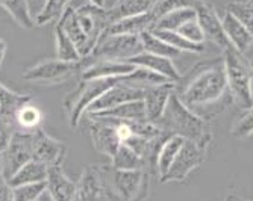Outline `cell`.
<instances>
[{
  "label": "cell",
  "mask_w": 253,
  "mask_h": 201,
  "mask_svg": "<svg viewBox=\"0 0 253 201\" xmlns=\"http://www.w3.org/2000/svg\"><path fill=\"white\" fill-rule=\"evenodd\" d=\"M174 89L179 100L194 114L210 121L232 101L227 91L223 56L196 65ZM179 80V82H180Z\"/></svg>",
  "instance_id": "obj_1"
},
{
  "label": "cell",
  "mask_w": 253,
  "mask_h": 201,
  "mask_svg": "<svg viewBox=\"0 0 253 201\" xmlns=\"http://www.w3.org/2000/svg\"><path fill=\"white\" fill-rule=\"evenodd\" d=\"M158 126L167 135H176L187 141H193L205 148L210 147L212 139V132L210 127V121L203 120L197 114H194L190 107L183 104L176 93L170 96L166 112L159 120Z\"/></svg>",
  "instance_id": "obj_2"
},
{
  "label": "cell",
  "mask_w": 253,
  "mask_h": 201,
  "mask_svg": "<svg viewBox=\"0 0 253 201\" xmlns=\"http://www.w3.org/2000/svg\"><path fill=\"white\" fill-rule=\"evenodd\" d=\"M108 201H144L149 195L150 174L143 169H116L99 165Z\"/></svg>",
  "instance_id": "obj_3"
},
{
  "label": "cell",
  "mask_w": 253,
  "mask_h": 201,
  "mask_svg": "<svg viewBox=\"0 0 253 201\" xmlns=\"http://www.w3.org/2000/svg\"><path fill=\"white\" fill-rule=\"evenodd\" d=\"M223 61L229 96L238 107L249 109L253 104V70L249 59L231 46L223 52Z\"/></svg>",
  "instance_id": "obj_4"
},
{
  "label": "cell",
  "mask_w": 253,
  "mask_h": 201,
  "mask_svg": "<svg viewBox=\"0 0 253 201\" xmlns=\"http://www.w3.org/2000/svg\"><path fill=\"white\" fill-rule=\"evenodd\" d=\"M144 52L140 35H114L105 32L93 52L79 62L81 68L96 61L127 62Z\"/></svg>",
  "instance_id": "obj_5"
},
{
  "label": "cell",
  "mask_w": 253,
  "mask_h": 201,
  "mask_svg": "<svg viewBox=\"0 0 253 201\" xmlns=\"http://www.w3.org/2000/svg\"><path fill=\"white\" fill-rule=\"evenodd\" d=\"M120 82L117 79H97V80H79L73 93H70L64 100V109L68 115L72 127H78L81 118L103 93H106L111 86Z\"/></svg>",
  "instance_id": "obj_6"
},
{
  "label": "cell",
  "mask_w": 253,
  "mask_h": 201,
  "mask_svg": "<svg viewBox=\"0 0 253 201\" xmlns=\"http://www.w3.org/2000/svg\"><path fill=\"white\" fill-rule=\"evenodd\" d=\"M81 70L79 62H65L61 59H45L23 71V79L34 83L56 85L70 80Z\"/></svg>",
  "instance_id": "obj_7"
},
{
  "label": "cell",
  "mask_w": 253,
  "mask_h": 201,
  "mask_svg": "<svg viewBox=\"0 0 253 201\" xmlns=\"http://www.w3.org/2000/svg\"><path fill=\"white\" fill-rule=\"evenodd\" d=\"M206 151H208V148L185 139L180 151L176 156L174 162L171 164L170 169L166 172V175L159 178L161 183L182 182L183 178H187L196 168H199L205 162Z\"/></svg>",
  "instance_id": "obj_8"
},
{
  "label": "cell",
  "mask_w": 253,
  "mask_h": 201,
  "mask_svg": "<svg viewBox=\"0 0 253 201\" xmlns=\"http://www.w3.org/2000/svg\"><path fill=\"white\" fill-rule=\"evenodd\" d=\"M32 159V133L17 130L9 142V145L2 151L3 164V178H9Z\"/></svg>",
  "instance_id": "obj_9"
},
{
  "label": "cell",
  "mask_w": 253,
  "mask_h": 201,
  "mask_svg": "<svg viewBox=\"0 0 253 201\" xmlns=\"http://www.w3.org/2000/svg\"><path fill=\"white\" fill-rule=\"evenodd\" d=\"M32 133V159L44 164L47 168L62 167L65 156H67V145L47 135L41 127L31 132Z\"/></svg>",
  "instance_id": "obj_10"
},
{
  "label": "cell",
  "mask_w": 253,
  "mask_h": 201,
  "mask_svg": "<svg viewBox=\"0 0 253 201\" xmlns=\"http://www.w3.org/2000/svg\"><path fill=\"white\" fill-rule=\"evenodd\" d=\"M193 8L196 9L197 14V21L205 34V39H210L214 42L217 47L224 52L227 47H231L232 44L229 42L223 25H221V17L215 11L214 5L205 2V0H194V3H191Z\"/></svg>",
  "instance_id": "obj_11"
},
{
  "label": "cell",
  "mask_w": 253,
  "mask_h": 201,
  "mask_svg": "<svg viewBox=\"0 0 253 201\" xmlns=\"http://www.w3.org/2000/svg\"><path fill=\"white\" fill-rule=\"evenodd\" d=\"M88 117V129H89V136L93 141L94 148L112 158L119 147L122 145V141L119 138V133L116 129V124L111 118H100V117Z\"/></svg>",
  "instance_id": "obj_12"
},
{
  "label": "cell",
  "mask_w": 253,
  "mask_h": 201,
  "mask_svg": "<svg viewBox=\"0 0 253 201\" xmlns=\"http://www.w3.org/2000/svg\"><path fill=\"white\" fill-rule=\"evenodd\" d=\"M76 9V15L79 20V25L85 32L91 47H96V44L102 38V35L111 26V18L108 14V8H99L94 5H82Z\"/></svg>",
  "instance_id": "obj_13"
},
{
  "label": "cell",
  "mask_w": 253,
  "mask_h": 201,
  "mask_svg": "<svg viewBox=\"0 0 253 201\" xmlns=\"http://www.w3.org/2000/svg\"><path fill=\"white\" fill-rule=\"evenodd\" d=\"M143 97H144V89H136V88L127 86L122 82H117L114 86H111L106 93H103L93 104H91L85 114L102 112V110L117 107V106L127 103V101L143 100Z\"/></svg>",
  "instance_id": "obj_14"
},
{
  "label": "cell",
  "mask_w": 253,
  "mask_h": 201,
  "mask_svg": "<svg viewBox=\"0 0 253 201\" xmlns=\"http://www.w3.org/2000/svg\"><path fill=\"white\" fill-rule=\"evenodd\" d=\"M176 85L174 83H164L158 86H150L144 89V106H146V117L149 123L158 124L163 118L170 96L174 93Z\"/></svg>",
  "instance_id": "obj_15"
},
{
  "label": "cell",
  "mask_w": 253,
  "mask_h": 201,
  "mask_svg": "<svg viewBox=\"0 0 253 201\" xmlns=\"http://www.w3.org/2000/svg\"><path fill=\"white\" fill-rule=\"evenodd\" d=\"M135 65L129 62L114 61H96L81 68V80H97V79H117L130 74Z\"/></svg>",
  "instance_id": "obj_16"
},
{
  "label": "cell",
  "mask_w": 253,
  "mask_h": 201,
  "mask_svg": "<svg viewBox=\"0 0 253 201\" xmlns=\"http://www.w3.org/2000/svg\"><path fill=\"white\" fill-rule=\"evenodd\" d=\"M76 201H108L99 165H89L84 169L78 182Z\"/></svg>",
  "instance_id": "obj_17"
},
{
  "label": "cell",
  "mask_w": 253,
  "mask_h": 201,
  "mask_svg": "<svg viewBox=\"0 0 253 201\" xmlns=\"http://www.w3.org/2000/svg\"><path fill=\"white\" fill-rule=\"evenodd\" d=\"M56 23L68 35V38L73 41V44L76 46L81 58L85 59L86 56H89V53L93 52V47H91V44H89L85 32L82 31V28L79 25V20H78V15H76V9L73 6L68 5L67 9L64 11L62 17L56 21Z\"/></svg>",
  "instance_id": "obj_18"
},
{
  "label": "cell",
  "mask_w": 253,
  "mask_h": 201,
  "mask_svg": "<svg viewBox=\"0 0 253 201\" xmlns=\"http://www.w3.org/2000/svg\"><path fill=\"white\" fill-rule=\"evenodd\" d=\"M221 25H223L224 34L229 42L232 44V47L237 49L240 53L246 55L249 49L253 46V35L246 29V26L241 21L227 9L224 11L221 17Z\"/></svg>",
  "instance_id": "obj_19"
},
{
  "label": "cell",
  "mask_w": 253,
  "mask_h": 201,
  "mask_svg": "<svg viewBox=\"0 0 253 201\" xmlns=\"http://www.w3.org/2000/svg\"><path fill=\"white\" fill-rule=\"evenodd\" d=\"M156 17L152 11L138 14L132 17L122 18L108 28V34L114 35H143L146 32H152L156 25Z\"/></svg>",
  "instance_id": "obj_20"
},
{
  "label": "cell",
  "mask_w": 253,
  "mask_h": 201,
  "mask_svg": "<svg viewBox=\"0 0 253 201\" xmlns=\"http://www.w3.org/2000/svg\"><path fill=\"white\" fill-rule=\"evenodd\" d=\"M45 183H47V191L52 197V201H76L78 183L64 174L62 167L49 168Z\"/></svg>",
  "instance_id": "obj_21"
},
{
  "label": "cell",
  "mask_w": 253,
  "mask_h": 201,
  "mask_svg": "<svg viewBox=\"0 0 253 201\" xmlns=\"http://www.w3.org/2000/svg\"><path fill=\"white\" fill-rule=\"evenodd\" d=\"M127 62L135 65V67H143V68L152 70V71H155V73H158L161 76H164L170 82H173L174 85L182 79V74L176 68V65L173 64V61L167 59V58H161V56L143 52V53L136 55L135 58H132Z\"/></svg>",
  "instance_id": "obj_22"
},
{
  "label": "cell",
  "mask_w": 253,
  "mask_h": 201,
  "mask_svg": "<svg viewBox=\"0 0 253 201\" xmlns=\"http://www.w3.org/2000/svg\"><path fill=\"white\" fill-rule=\"evenodd\" d=\"M89 117H100V118H114L120 121H147L146 117V106L143 100H135L123 103L117 107L94 114H86Z\"/></svg>",
  "instance_id": "obj_23"
},
{
  "label": "cell",
  "mask_w": 253,
  "mask_h": 201,
  "mask_svg": "<svg viewBox=\"0 0 253 201\" xmlns=\"http://www.w3.org/2000/svg\"><path fill=\"white\" fill-rule=\"evenodd\" d=\"M49 175V168L44 164L31 159L28 164L23 165L11 178L8 180L11 188H17V186H23V185H31V183H40V182H45Z\"/></svg>",
  "instance_id": "obj_24"
},
{
  "label": "cell",
  "mask_w": 253,
  "mask_h": 201,
  "mask_svg": "<svg viewBox=\"0 0 253 201\" xmlns=\"http://www.w3.org/2000/svg\"><path fill=\"white\" fill-rule=\"evenodd\" d=\"M156 2L158 0H117L111 8H108L111 25L126 17L149 12Z\"/></svg>",
  "instance_id": "obj_25"
},
{
  "label": "cell",
  "mask_w": 253,
  "mask_h": 201,
  "mask_svg": "<svg viewBox=\"0 0 253 201\" xmlns=\"http://www.w3.org/2000/svg\"><path fill=\"white\" fill-rule=\"evenodd\" d=\"M183 142H185V139L176 135H169L163 141V144H161L158 150V156H156V174L159 175V178L166 175V172L170 169Z\"/></svg>",
  "instance_id": "obj_26"
},
{
  "label": "cell",
  "mask_w": 253,
  "mask_h": 201,
  "mask_svg": "<svg viewBox=\"0 0 253 201\" xmlns=\"http://www.w3.org/2000/svg\"><path fill=\"white\" fill-rule=\"evenodd\" d=\"M120 82L127 85V86L136 88V89H147L150 86L173 83L167 77L161 76V74H158V73H155L152 70L143 68V67H135V70L130 74H127L125 77H120Z\"/></svg>",
  "instance_id": "obj_27"
},
{
  "label": "cell",
  "mask_w": 253,
  "mask_h": 201,
  "mask_svg": "<svg viewBox=\"0 0 253 201\" xmlns=\"http://www.w3.org/2000/svg\"><path fill=\"white\" fill-rule=\"evenodd\" d=\"M196 18H197L196 9L193 8V5H187V6L173 9V11L167 12L166 15H163L156 21L153 29L176 32L179 28H182L185 23H188V21H191V20H196Z\"/></svg>",
  "instance_id": "obj_28"
},
{
  "label": "cell",
  "mask_w": 253,
  "mask_h": 201,
  "mask_svg": "<svg viewBox=\"0 0 253 201\" xmlns=\"http://www.w3.org/2000/svg\"><path fill=\"white\" fill-rule=\"evenodd\" d=\"M0 6L11 15V18L20 28L23 29L35 28V20L31 14L28 0H0Z\"/></svg>",
  "instance_id": "obj_29"
},
{
  "label": "cell",
  "mask_w": 253,
  "mask_h": 201,
  "mask_svg": "<svg viewBox=\"0 0 253 201\" xmlns=\"http://www.w3.org/2000/svg\"><path fill=\"white\" fill-rule=\"evenodd\" d=\"M111 167L116 169H125V171H133V169L147 171L146 161L141 158V156H138L132 148H129L123 144L119 147L116 154L111 158Z\"/></svg>",
  "instance_id": "obj_30"
},
{
  "label": "cell",
  "mask_w": 253,
  "mask_h": 201,
  "mask_svg": "<svg viewBox=\"0 0 253 201\" xmlns=\"http://www.w3.org/2000/svg\"><path fill=\"white\" fill-rule=\"evenodd\" d=\"M32 100V97L29 94H21L17 91H12L8 86H5L3 83H0V112L14 117L17 110L25 106L26 103H29Z\"/></svg>",
  "instance_id": "obj_31"
},
{
  "label": "cell",
  "mask_w": 253,
  "mask_h": 201,
  "mask_svg": "<svg viewBox=\"0 0 253 201\" xmlns=\"http://www.w3.org/2000/svg\"><path fill=\"white\" fill-rule=\"evenodd\" d=\"M55 42H56V59L65 62H81L82 58L68 35L62 31V28L56 23L55 25Z\"/></svg>",
  "instance_id": "obj_32"
},
{
  "label": "cell",
  "mask_w": 253,
  "mask_h": 201,
  "mask_svg": "<svg viewBox=\"0 0 253 201\" xmlns=\"http://www.w3.org/2000/svg\"><path fill=\"white\" fill-rule=\"evenodd\" d=\"M140 36H141V41H143L144 52H147V53H152V55H156V56H161V58H167V59H171V61L182 55V52L171 47L170 44L164 42L163 39H159L152 32H146V34H143Z\"/></svg>",
  "instance_id": "obj_33"
},
{
  "label": "cell",
  "mask_w": 253,
  "mask_h": 201,
  "mask_svg": "<svg viewBox=\"0 0 253 201\" xmlns=\"http://www.w3.org/2000/svg\"><path fill=\"white\" fill-rule=\"evenodd\" d=\"M153 35H156L159 39H163L164 42L170 44L171 47L177 49L179 52H187V53H200L205 50V44H194L190 42L188 39L183 38L180 34L173 32V31H159V29H153L152 31Z\"/></svg>",
  "instance_id": "obj_34"
},
{
  "label": "cell",
  "mask_w": 253,
  "mask_h": 201,
  "mask_svg": "<svg viewBox=\"0 0 253 201\" xmlns=\"http://www.w3.org/2000/svg\"><path fill=\"white\" fill-rule=\"evenodd\" d=\"M15 124L18 130L23 132H34L41 124V112L37 106H34L31 101L21 106L15 114Z\"/></svg>",
  "instance_id": "obj_35"
},
{
  "label": "cell",
  "mask_w": 253,
  "mask_h": 201,
  "mask_svg": "<svg viewBox=\"0 0 253 201\" xmlns=\"http://www.w3.org/2000/svg\"><path fill=\"white\" fill-rule=\"evenodd\" d=\"M68 3H70V0H45L42 9L34 18L35 26H42L50 23V21H58L67 9Z\"/></svg>",
  "instance_id": "obj_36"
},
{
  "label": "cell",
  "mask_w": 253,
  "mask_h": 201,
  "mask_svg": "<svg viewBox=\"0 0 253 201\" xmlns=\"http://www.w3.org/2000/svg\"><path fill=\"white\" fill-rule=\"evenodd\" d=\"M47 191V183H31L12 188V201H38V198Z\"/></svg>",
  "instance_id": "obj_37"
},
{
  "label": "cell",
  "mask_w": 253,
  "mask_h": 201,
  "mask_svg": "<svg viewBox=\"0 0 253 201\" xmlns=\"http://www.w3.org/2000/svg\"><path fill=\"white\" fill-rule=\"evenodd\" d=\"M231 133L235 138H249L250 135H253V104L246 109V112L232 127Z\"/></svg>",
  "instance_id": "obj_38"
},
{
  "label": "cell",
  "mask_w": 253,
  "mask_h": 201,
  "mask_svg": "<svg viewBox=\"0 0 253 201\" xmlns=\"http://www.w3.org/2000/svg\"><path fill=\"white\" fill-rule=\"evenodd\" d=\"M17 130L15 118L0 112V151H3L9 145Z\"/></svg>",
  "instance_id": "obj_39"
},
{
  "label": "cell",
  "mask_w": 253,
  "mask_h": 201,
  "mask_svg": "<svg viewBox=\"0 0 253 201\" xmlns=\"http://www.w3.org/2000/svg\"><path fill=\"white\" fill-rule=\"evenodd\" d=\"M227 11H231L241 23L246 26V29L253 35V5L252 3H234L229 6Z\"/></svg>",
  "instance_id": "obj_40"
},
{
  "label": "cell",
  "mask_w": 253,
  "mask_h": 201,
  "mask_svg": "<svg viewBox=\"0 0 253 201\" xmlns=\"http://www.w3.org/2000/svg\"><path fill=\"white\" fill-rule=\"evenodd\" d=\"M177 34H180L185 39H188L190 42H194V44H205V34L199 25L197 18L196 20H191L188 23H185L182 28H179L176 31Z\"/></svg>",
  "instance_id": "obj_41"
},
{
  "label": "cell",
  "mask_w": 253,
  "mask_h": 201,
  "mask_svg": "<svg viewBox=\"0 0 253 201\" xmlns=\"http://www.w3.org/2000/svg\"><path fill=\"white\" fill-rule=\"evenodd\" d=\"M0 201H12V188L5 178H0Z\"/></svg>",
  "instance_id": "obj_42"
},
{
  "label": "cell",
  "mask_w": 253,
  "mask_h": 201,
  "mask_svg": "<svg viewBox=\"0 0 253 201\" xmlns=\"http://www.w3.org/2000/svg\"><path fill=\"white\" fill-rule=\"evenodd\" d=\"M6 49H8L6 41L0 38V62L3 61V58H5V55H6Z\"/></svg>",
  "instance_id": "obj_43"
},
{
  "label": "cell",
  "mask_w": 253,
  "mask_h": 201,
  "mask_svg": "<svg viewBox=\"0 0 253 201\" xmlns=\"http://www.w3.org/2000/svg\"><path fill=\"white\" fill-rule=\"evenodd\" d=\"M223 201H249V200H244V198H241L240 195H237L235 192H231V194H227V195L224 197Z\"/></svg>",
  "instance_id": "obj_44"
},
{
  "label": "cell",
  "mask_w": 253,
  "mask_h": 201,
  "mask_svg": "<svg viewBox=\"0 0 253 201\" xmlns=\"http://www.w3.org/2000/svg\"><path fill=\"white\" fill-rule=\"evenodd\" d=\"M88 3L99 6V8H105V0H88Z\"/></svg>",
  "instance_id": "obj_45"
},
{
  "label": "cell",
  "mask_w": 253,
  "mask_h": 201,
  "mask_svg": "<svg viewBox=\"0 0 253 201\" xmlns=\"http://www.w3.org/2000/svg\"><path fill=\"white\" fill-rule=\"evenodd\" d=\"M0 178H3V164H2V151H0Z\"/></svg>",
  "instance_id": "obj_46"
},
{
  "label": "cell",
  "mask_w": 253,
  "mask_h": 201,
  "mask_svg": "<svg viewBox=\"0 0 253 201\" xmlns=\"http://www.w3.org/2000/svg\"><path fill=\"white\" fill-rule=\"evenodd\" d=\"M249 64H250V67H252V70H253V56L249 59Z\"/></svg>",
  "instance_id": "obj_47"
},
{
  "label": "cell",
  "mask_w": 253,
  "mask_h": 201,
  "mask_svg": "<svg viewBox=\"0 0 253 201\" xmlns=\"http://www.w3.org/2000/svg\"><path fill=\"white\" fill-rule=\"evenodd\" d=\"M246 2H247V3H252V5H253V0H246Z\"/></svg>",
  "instance_id": "obj_48"
},
{
  "label": "cell",
  "mask_w": 253,
  "mask_h": 201,
  "mask_svg": "<svg viewBox=\"0 0 253 201\" xmlns=\"http://www.w3.org/2000/svg\"><path fill=\"white\" fill-rule=\"evenodd\" d=\"M0 67H2V62H0Z\"/></svg>",
  "instance_id": "obj_49"
}]
</instances>
